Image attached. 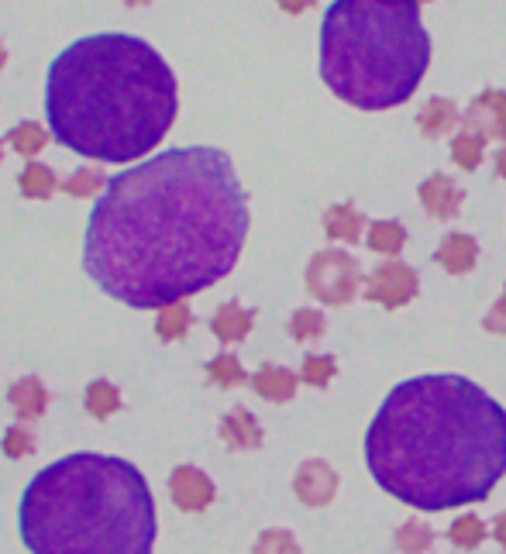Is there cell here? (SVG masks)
Wrapping results in <instances>:
<instances>
[{"instance_id":"obj_19","label":"cell","mask_w":506,"mask_h":554,"mask_svg":"<svg viewBox=\"0 0 506 554\" xmlns=\"http://www.w3.org/2000/svg\"><path fill=\"white\" fill-rule=\"evenodd\" d=\"M190 324H193L190 307H186V303L179 300V303H169V307H159V321H155V334H159L162 341H176V338H183V334L190 331Z\"/></svg>"},{"instance_id":"obj_18","label":"cell","mask_w":506,"mask_h":554,"mask_svg":"<svg viewBox=\"0 0 506 554\" xmlns=\"http://www.w3.org/2000/svg\"><path fill=\"white\" fill-rule=\"evenodd\" d=\"M362 214L352 207V204H334L328 214H324V231L331 234L334 241H348V245H355L358 238H362Z\"/></svg>"},{"instance_id":"obj_40","label":"cell","mask_w":506,"mask_h":554,"mask_svg":"<svg viewBox=\"0 0 506 554\" xmlns=\"http://www.w3.org/2000/svg\"><path fill=\"white\" fill-rule=\"evenodd\" d=\"M417 4H427V0H417Z\"/></svg>"},{"instance_id":"obj_30","label":"cell","mask_w":506,"mask_h":554,"mask_svg":"<svg viewBox=\"0 0 506 554\" xmlns=\"http://www.w3.org/2000/svg\"><path fill=\"white\" fill-rule=\"evenodd\" d=\"M252 554H300V544L290 530H266V534L255 541Z\"/></svg>"},{"instance_id":"obj_15","label":"cell","mask_w":506,"mask_h":554,"mask_svg":"<svg viewBox=\"0 0 506 554\" xmlns=\"http://www.w3.org/2000/svg\"><path fill=\"white\" fill-rule=\"evenodd\" d=\"M417 124H420V131H424L427 138H445L455 124H462V114H458V107L451 104V100L431 97L424 107H420Z\"/></svg>"},{"instance_id":"obj_29","label":"cell","mask_w":506,"mask_h":554,"mask_svg":"<svg viewBox=\"0 0 506 554\" xmlns=\"http://www.w3.org/2000/svg\"><path fill=\"white\" fill-rule=\"evenodd\" d=\"M62 190H66L69 197H97V193L107 190V186H104V176H100L97 169H76V173L62 183Z\"/></svg>"},{"instance_id":"obj_25","label":"cell","mask_w":506,"mask_h":554,"mask_svg":"<svg viewBox=\"0 0 506 554\" xmlns=\"http://www.w3.org/2000/svg\"><path fill=\"white\" fill-rule=\"evenodd\" d=\"M448 537L455 548H479V544L486 541V524H482L476 513H465V517H458L455 524H451Z\"/></svg>"},{"instance_id":"obj_5","label":"cell","mask_w":506,"mask_h":554,"mask_svg":"<svg viewBox=\"0 0 506 554\" xmlns=\"http://www.w3.org/2000/svg\"><path fill=\"white\" fill-rule=\"evenodd\" d=\"M431 62L417 0H334L321 25V76L345 104L386 111L414 97Z\"/></svg>"},{"instance_id":"obj_23","label":"cell","mask_w":506,"mask_h":554,"mask_svg":"<svg viewBox=\"0 0 506 554\" xmlns=\"http://www.w3.org/2000/svg\"><path fill=\"white\" fill-rule=\"evenodd\" d=\"M434 544V530L427 524H420V520H407V524L400 527V534H396V548L403 554H427Z\"/></svg>"},{"instance_id":"obj_3","label":"cell","mask_w":506,"mask_h":554,"mask_svg":"<svg viewBox=\"0 0 506 554\" xmlns=\"http://www.w3.org/2000/svg\"><path fill=\"white\" fill-rule=\"evenodd\" d=\"M45 114L56 142L87 159H142L173 128L176 76L142 38L90 35L49 66Z\"/></svg>"},{"instance_id":"obj_2","label":"cell","mask_w":506,"mask_h":554,"mask_svg":"<svg viewBox=\"0 0 506 554\" xmlns=\"http://www.w3.org/2000/svg\"><path fill=\"white\" fill-rule=\"evenodd\" d=\"M365 465L417 510L479 503L506 475V413L465 376L407 379L365 431Z\"/></svg>"},{"instance_id":"obj_37","label":"cell","mask_w":506,"mask_h":554,"mask_svg":"<svg viewBox=\"0 0 506 554\" xmlns=\"http://www.w3.org/2000/svg\"><path fill=\"white\" fill-rule=\"evenodd\" d=\"M4 62H7V52H4V45H0V69H4Z\"/></svg>"},{"instance_id":"obj_16","label":"cell","mask_w":506,"mask_h":554,"mask_svg":"<svg viewBox=\"0 0 506 554\" xmlns=\"http://www.w3.org/2000/svg\"><path fill=\"white\" fill-rule=\"evenodd\" d=\"M7 400H11V407L18 410L21 420H38L45 413V407H49V393H45V386L35 376L14 382L7 389Z\"/></svg>"},{"instance_id":"obj_27","label":"cell","mask_w":506,"mask_h":554,"mask_svg":"<svg viewBox=\"0 0 506 554\" xmlns=\"http://www.w3.org/2000/svg\"><path fill=\"white\" fill-rule=\"evenodd\" d=\"M207 376L214 386L231 389V386H241V382H245V369H241V362L235 355H217L214 362L207 365Z\"/></svg>"},{"instance_id":"obj_11","label":"cell","mask_w":506,"mask_h":554,"mask_svg":"<svg viewBox=\"0 0 506 554\" xmlns=\"http://www.w3.org/2000/svg\"><path fill=\"white\" fill-rule=\"evenodd\" d=\"M420 204L431 217H441V221H448V217H455L458 210H462V190H458L455 183H451L448 176H431L420 183Z\"/></svg>"},{"instance_id":"obj_6","label":"cell","mask_w":506,"mask_h":554,"mask_svg":"<svg viewBox=\"0 0 506 554\" xmlns=\"http://www.w3.org/2000/svg\"><path fill=\"white\" fill-rule=\"evenodd\" d=\"M362 286V269L348 252H317L307 265V290L328 307H345Z\"/></svg>"},{"instance_id":"obj_34","label":"cell","mask_w":506,"mask_h":554,"mask_svg":"<svg viewBox=\"0 0 506 554\" xmlns=\"http://www.w3.org/2000/svg\"><path fill=\"white\" fill-rule=\"evenodd\" d=\"M283 11H290V14H300V11H307V7H314L317 0H276Z\"/></svg>"},{"instance_id":"obj_17","label":"cell","mask_w":506,"mask_h":554,"mask_svg":"<svg viewBox=\"0 0 506 554\" xmlns=\"http://www.w3.org/2000/svg\"><path fill=\"white\" fill-rule=\"evenodd\" d=\"M252 324H255L252 310L238 307V303H224V307L214 314V321H210V331H214L217 338L224 341V345H235V341H245L248 338Z\"/></svg>"},{"instance_id":"obj_31","label":"cell","mask_w":506,"mask_h":554,"mask_svg":"<svg viewBox=\"0 0 506 554\" xmlns=\"http://www.w3.org/2000/svg\"><path fill=\"white\" fill-rule=\"evenodd\" d=\"M300 379L310 382V386H328V382L334 379V358L331 355H307L303 358Z\"/></svg>"},{"instance_id":"obj_33","label":"cell","mask_w":506,"mask_h":554,"mask_svg":"<svg viewBox=\"0 0 506 554\" xmlns=\"http://www.w3.org/2000/svg\"><path fill=\"white\" fill-rule=\"evenodd\" d=\"M482 327H486L489 334H506V290L500 300L493 303V310L486 314V321H482Z\"/></svg>"},{"instance_id":"obj_39","label":"cell","mask_w":506,"mask_h":554,"mask_svg":"<svg viewBox=\"0 0 506 554\" xmlns=\"http://www.w3.org/2000/svg\"><path fill=\"white\" fill-rule=\"evenodd\" d=\"M0 159H4V148H0Z\"/></svg>"},{"instance_id":"obj_22","label":"cell","mask_w":506,"mask_h":554,"mask_svg":"<svg viewBox=\"0 0 506 554\" xmlns=\"http://www.w3.org/2000/svg\"><path fill=\"white\" fill-rule=\"evenodd\" d=\"M56 173H52L49 166H38V162H31L25 166V173H21V193L31 200H49L52 190H56Z\"/></svg>"},{"instance_id":"obj_36","label":"cell","mask_w":506,"mask_h":554,"mask_svg":"<svg viewBox=\"0 0 506 554\" xmlns=\"http://www.w3.org/2000/svg\"><path fill=\"white\" fill-rule=\"evenodd\" d=\"M493 166H496V176H500V179H506V145L500 148V152H496Z\"/></svg>"},{"instance_id":"obj_12","label":"cell","mask_w":506,"mask_h":554,"mask_svg":"<svg viewBox=\"0 0 506 554\" xmlns=\"http://www.w3.org/2000/svg\"><path fill=\"white\" fill-rule=\"evenodd\" d=\"M434 259H438L441 269H448L451 276H465V272L476 269L479 245L472 234H448L438 245V252H434Z\"/></svg>"},{"instance_id":"obj_8","label":"cell","mask_w":506,"mask_h":554,"mask_svg":"<svg viewBox=\"0 0 506 554\" xmlns=\"http://www.w3.org/2000/svg\"><path fill=\"white\" fill-rule=\"evenodd\" d=\"M462 131H472V135L503 142L506 138V93H500V90L479 93V97L469 104V111L462 114Z\"/></svg>"},{"instance_id":"obj_4","label":"cell","mask_w":506,"mask_h":554,"mask_svg":"<svg viewBox=\"0 0 506 554\" xmlns=\"http://www.w3.org/2000/svg\"><path fill=\"white\" fill-rule=\"evenodd\" d=\"M18 530L31 554H152V489L124 458L66 455L28 482Z\"/></svg>"},{"instance_id":"obj_20","label":"cell","mask_w":506,"mask_h":554,"mask_svg":"<svg viewBox=\"0 0 506 554\" xmlns=\"http://www.w3.org/2000/svg\"><path fill=\"white\" fill-rule=\"evenodd\" d=\"M369 248L372 252H379V255H393L396 259V252H403V245H407V231H403V224H396V221H376L369 228Z\"/></svg>"},{"instance_id":"obj_38","label":"cell","mask_w":506,"mask_h":554,"mask_svg":"<svg viewBox=\"0 0 506 554\" xmlns=\"http://www.w3.org/2000/svg\"><path fill=\"white\" fill-rule=\"evenodd\" d=\"M124 4H131V7H138V4H149V0H124Z\"/></svg>"},{"instance_id":"obj_21","label":"cell","mask_w":506,"mask_h":554,"mask_svg":"<svg viewBox=\"0 0 506 554\" xmlns=\"http://www.w3.org/2000/svg\"><path fill=\"white\" fill-rule=\"evenodd\" d=\"M87 410L93 413V417L107 420L111 413L121 410V393L107 379L90 382V386H87Z\"/></svg>"},{"instance_id":"obj_7","label":"cell","mask_w":506,"mask_h":554,"mask_svg":"<svg viewBox=\"0 0 506 554\" xmlns=\"http://www.w3.org/2000/svg\"><path fill=\"white\" fill-rule=\"evenodd\" d=\"M365 296L383 307H403L417 296V272L410 269L407 262L400 259H389L383 265H376L369 276V286H365Z\"/></svg>"},{"instance_id":"obj_10","label":"cell","mask_w":506,"mask_h":554,"mask_svg":"<svg viewBox=\"0 0 506 554\" xmlns=\"http://www.w3.org/2000/svg\"><path fill=\"white\" fill-rule=\"evenodd\" d=\"M293 489H297V496L307 506H328L334 493H338V472L328 462H321V458H310V462L300 465Z\"/></svg>"},{"instance_id":"obj_26","label":"cell","mask_w":506,"mask_h":554,"mask_svg":"<svg viewBox=\"0 0 506 554\" xmlns=\"http://www.w3.org/2000/svg\"><path fill=\"white\" fill-rule=\"evenodd\" d=\"M7 142L14 145V152L21 155H38L45 148V142H49V135H45L42 124H18V128H11V135H7Z\"/></svg>"},{"instance_id":"obj_24","label":"cell","mask_w":506,"mask_h":554,"mask_svg":"<svg viewBox=\"0 0 506 554\" xmlns=\"http://www.w3.org/2000/svg\"><path fill=\"white\" fill-rule=\"evenodd\" d=\"M451 155H455V162L462 169H479L482 166V155H486V142H482V135H472V131H462V135L451 142Z\"/></svg>"},{"instance_id":"obj_9","label":"cell","mask_w":506,"mask_h":554,"mask_svg":"<svg viewBox=\"0 0 506 554\" xmlns=\"http://www.w3.org/2000/svg\"><path fill=\"white\" fill-rule=\"evenodd\" d=\"M169 493H173L179 510L200 513V510H207V506L214 503V482H210L200 468L179 465L173 472V479H169Z\"/></svg>"},{"instance_id":"obj_32","label":"cell","mask_w":506,"mask_h":554,"mask_svg":"<svg viewBox=\"0 0 506 554\" xmlns=\"http://www.w3.org/2000/svg\"><path fill=\"white\" fill-rule=\"evenodd\" d=\"M31 448H35V441H31V434L21 424L4 434V455L7 458H25V455H31Z\"/></svg>"},{"instance_id":"obj_1","label":"cell","mask_w":506,"mask_h":554,"mask_svg":"<svg viewBox=\"0 0 506 554\" xmlns=\"http://www.w3.org/2000/svg\"><path fill=\"white\" fill-rule=\"evenodd\" d=\"M245 234L248 197L228 152L169 148L107 179L83 238V265L128 307H169L228 276Z\"/></svg>"},{"instance_id":"obj_28","label":"cell","mask_w":506,"mask_h":554,"mask_svg":"<svg viewBox=\"0 0 506 554\" xmlns=\"http://www.w3.org/2000/svg\"><path fill=\"white\" fill-rule=\"evenodd\" d=\"M290 334L297 341L321 338V334H324V314H321V310H310V307L297 310V314L290 317Z\"/></svg>"},{"instance_id":"obj_13","label":"cell","mask_w":506,"mask_h":554,"mask_svg":"<svg viewBox=\"0 0 506 554\" xmlns=\"http://www.w3.org/2000/svg\"><path fill=\"white\" fill-rule=\"evenodd\" d=\"M221 438H224L228 448L248 451V448H259V444H262V427L245 407H235L228 417L221 420Z\"/></svg>"},{"instance_id":"obj_35","label":"cell","mask_w":506,"mask_h":554,"mask_svg":"<svg viewBox=\"0 0 506 554\" xmlns=\"http://www.w3.org/2000/svg\"><path fill=\"white\" fill-rule=\"evenodd\" d=\"M493 537H496V541H500L503 548H506V513H500V517H496V524H493Z\"/></svg>"},{"instance_id":"obj_14","label":"cell","mask_w":506,"mask_h":554,"mask_svg":"<svg viewBox=\"0 0 506 554\" xmlns=\"http://www.w3.org/2000/svg\"><path fill=\"white\" fill-rule=\"evenodd\" d=\"M252 389L269 403H286L297 393V376L290 369H279V365H262L252 376Z\"/></svg>"}]
</instances>
